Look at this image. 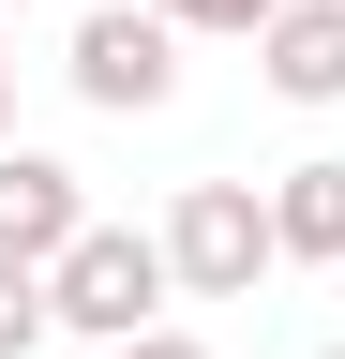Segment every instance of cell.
Returning a JSON list of instances; mask_svg holds the SVG:
<instances>
[{
    "instance_id": "cell-1",
    "label": "cell",
    "mask_w": 345,
    "mask_h": 359,
    "mask_svg": "<svg viewBox=\"0 0 345 359\" xmlns=\"http://www.w3.org/2000/svg\"><path fill=\"white\" fill-rule=\"evenodd\" d=\"M46 299H60V330H91V344L165 330V299H181V269H165V224H91V240L46 269Z\"/></svg>"
},
{
    "instance_id": "cell-2",
    "label": "cell",
    "mask_w": 345,
    "mask_h": 359,
    "mask_svg": "<svg viewBox=\"0 0 345 359\" xmlns=\"http://www.w3.org/2000/svg\"><path fill=\"white\" fill-rule=\"evenodd\" d=\"M165 269H181V299H255V285L285 269L271 195H255V180H181V210H165Z\"/></svg>"
},
{
    "instance_id": "cell-3",
    "label": "cell",
    "mask_w": 345,
    "mask_h": 359,
    "mask_svg": "<svg viewBox=\"0 0 345 359\" xmlns=\"http://www.w3.org/2000/svg\"><path fill=\"white\" fill-rule=\"evenodd\" d=\"M60 75H75V105H105V120H150L165 90H181V30H165L150 0H91Z\"/></svg>"
},
{
    "instance_id": "cell-4",
    "label": "cell",
    "mask_w": 345,
    "mask_h": 359,
    "mask_svg": "<svg viewBox=\"0 0 345 359\" xmlns=\"http://www.w3.org/2000/svg\"><path fill=\"white\" fill-rule=\"evenodd\" d=\"M75 240H91L75 165H60V150H0V255H15V269H60Z\"/></svg>"
},
{
    "instance_id": "cell-5",
    "label": "cell",
    "mask_w": 345,
    "mask_h": 359,
    "mask_svg": "<svg viewBox=\"0 0 345 359\" xmlns=\"http://www.w3.org/2000/svg\"><path fill=\"white\" fill-rule=\"evenodd\" d=\"M255 60H271L285 105H345V0H285V15L255 30Z\"/></svg>"
},
{
    "instance_id": "cell-6",
    "label": "cell",
    "mask_w": 345,
    "mask_h": 359,
    "mask_svg": "<svg viewBox=\"0 0 345 359\" xmlns=\"http://www.w3.org/2000/svg\"><path fill=\"white\" fill-rule=\"evenodd\" d=\"M271 240H285V269H345V165L330 150L271 180Z\"/></svg>"
},
{
    "instance_id": "cell-7",
    "label": "cell",
    "mask_w": 345,
    "mask_h": 359,
    "mask_svg": "<svg viewBox=\"0 0 345 359\" xmlns=\"http://www.w3.org/2000/svg\"><path fill=\"white\" fill-rule=\"evenodd\" d=\"M46 330H60V299H46V269H15V255H0V359H30Z\"/></svg>"
},
{
    "instance_id": "cell-8",
    "label": "cell",
    "mask_w": 345,
    "mask_h": 359,
    "mask_svg": "<svg viewBox=\"0 0 345 359\" xmlns=\"http://www.w3.org/2000/svg\"><path fill=\"white\" fill-rule=\"evenodd\" d=\"M150 15H165V30H240V45H255L285 0H150Z\"/></svg>"
},
{
    "instance_id": "cell-9",
    "label": "cell",
    "mask_w": 345,
    "mask_h": 359,
    "mask_svg": "<svg viewBox=\"0 0 345 359\" xmlns=\"http://www.w3.org/2000/svg\"><path fill=\"white\" fill-rule=\"evenodd\" d=\"M105 359H210L195 330H136V344H105Z\"/></svg>"
},
{
    "instance_id": "cell-10",
    "label": "cell",
    "mask_w": 345,
    "mask_h": 359,
    "mask_svg": "<svg viewBox=\"0 0 345 359\" xmlns=\"http://www.w3.org/2000/svg\"><path fill=\"white\" fill-rule=\"evenodd\" d=\"M0 150H15V15H0Z\"/></svg>"
},
{
    "instance_id": "cell-11",
    "label": "cell",
    "mask_w": 345,
    "mask_h": 359,
    "mask_svg": "<svg viewBox=\"0 0 345 359\" xmlns=\"http://www.w3.org/2000/svg\"><path fill=\"white\" fill-rule=\"evenodd\" d=\"M0 15H30V0H0Z\"/></svg>"
},
{
    "instance_id": "cell-12",
    "label": "cell",
    "mask_w": 345,
    "mask_h": 359,
    "mask_svg": "<svg viewBox=\"0 0 345 359\" xmlns=\"http://www.w3.org/2000/svg\"><path fill=\"white\" fill-rule=\"evenodd\" d=\"M315 359H345V344H315Z\"/></svg>"
}]
</instances>
